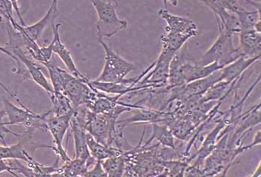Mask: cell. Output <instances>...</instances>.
I'll use <instances>...</instances> for the list:
<instances>
[{
	"instance_id": "9",
	"label": "cell",
	"mask_w": 261,
	"mask_h": 177,
	"mask_svg": "<svg viewBox=\"0 0 261 177\" xmlns=\"http://www.w3.org/2000/svg\"><path fill=\"white\" fill-rule=\"evenodd\" d=\"M159 15L166 21L167 25L165 27L166 33H179V34H186V33H195L198 34V27L193 20L185 17L175 15L170 13L165 9H160L159 11Z\"/></svg>"
},
{
	"instance_id": "21",
	"label": "cell",
	"mask_w": 261,
	"mask_h": 177,
	"mask_svg": "<svg viewBox=\"0 0 261 177\" xmlns=\"http://www.w3.org/2000/svg\"><path fill=\"white\" fill-rule=\"evenodd\" d=\"M188 166L187 160L180 158L167 160L164 162L165 169L160 176H184Z\"/></svg>"
},
{
	"instance_id": "24",
	"label": "cell",
	"mask_w": 261,
	"mask_h": 177,
	"mask_svg": "<svg viewBox=\"0 0 261 177\" xmlns=\"http://www.w3.org/2000/svg\"><path fill=\"white\" fill-rule=\"evenodd\" d=\"M261 164L260 162L259 163V166L257 167V169H256L255 171L254 172V173H253L252 175H251V176L253 177H258L260 176V170H261Z\"/></svg>"
},
{
	"instance_id": "16",
	"label": "cell",
	"mask_w": 261,
	"mask_h": 177,
	"mask_svg": "<svg viewBox=\"0 0 261 177\" xmlns=\"http://www.w3.org/2000/svg\"><path fill=\"white\" fill-rule=\"evenodd\" d=\"M152 127V134L151 138L144 144L145 146L150 145L154 140L157 141L159 143L167 148L176 150L175 145L174 136L170 131V128L165 123H151Z\"/></svg>"
},
{
	"instance_id": "1",
	"label": "cell",
	"mask_w": 261,
	"mask_h": 177,
	"mask_svg": "<svg viewBox=\"0 0 261 177\" xmlns=\"http://www.w3.org/2000/svg\"><path fill=\"white\" fill-rule=\"evenodd\" d=\"M118 118L108 114H97L87 109L84 120V128L87 133L102 145L122 149L126 139L119 134L116 125Z\"/></svg>"
},
{
	"instance_id": "13",
	"label": "cell",
	"mask_w": 261,
	"mask_h": 177,
	"mask_svg": "<svg viewBox=\"0 0 261 177\" xmlns=\"http://www.w3.org/2000/svg\"><path fill=\"white\" fill-rule=\"evenodd\" d=\"M239 45L237 47L241 55L254 58L260 56V33L255 30L242 31L239 33Z\"/></svg>"
},
{
	"instance_id": "2",
	"label": "cell",
	"mask_w": 261,
	"mask_h": 177,
	"mask_svg": "<svg viewBox=\"0 0 261 177\" xmlns=\"http://www.w3.org/2000/svg\"><path fill=\"white\" fill-rule=\"evenodd\" d=\"M2 87L10 94L11 96L18 102L21 108L17 107L15 105L6 98H3V106L4 109L2 112L4 115H6L9 119V121H1L2 123L6 126H12V125H23L26 129V132L32 135L34 131H40L42 133L47 132L48 127L46 124V118L51 114V110L44 113V114H38L24 106L20 101L19 98L15 94L10 92L6 88L3 83H1Z\"/></svg>"
},
{
	"instance_id": "3",
	"label": "cell",
	"mask_w": 261,
	"mask_h": 177,
	"mask_svg": "<svg viewBox=\"0 0 261 177\" xmlns=\"http://www.w3.org/2000/svg\"><path fill=\"white\" fill-rule=\"evenodd\" d=\"M90 2L98 15L96 28L98 38H110L127 28V21L119 18L117 14L118 1L91 0Z\"/></svg>"
},
{
	"instance_id": "6",
	"label": "cell",
	"mask_w": 261,
	"mask_h": 177,
	"mask_svg": "<svg viewBox=\"0 0 261 177\" xmlns=\"http://www.w3.org/2000/svg\"><path fill=\"white\" fill-rule=\"evenodd\" d=\"M71 117V116H53L51 118H46L48 131L53 136L56 145V146H50L49 148H51L64 162L71 159L63 146L64 137L70 128Z\"/></svg>"
},
{
	"instance_id": "20",
	"label": "cell",
	"mask_w": 261,
	"mask_h": 177,
	"mask_svg": "<svg viewBox=\"0 0 261 177\" xmlns=\"http://www.w3.org/2000/svg\"><path fill=\"white\" fill-rule=\"evenodd\" d=\"M105 171L109 177L123 176L126 170V161L123 154L110 157L101 161Z\"/></svg>"
},
{
	"instance_id": "14",
	"label": "cell",
	"mask_w": 261,
	"mask_h": 177,
	"mask_svg": "<svg viewBox=\"0 0 261 177\" xmlns=\"http://www.w3.org/2000/svg\"><path fill=\"white\" fill-rule=\"evenodd\" d=\"M97 162V160L92 156L89 160L74 158L65 161L60 167L59 172L55 176L75 177L84 176Z\"/></svg>"
},
{
	"instance_id": "12",
	"label": "cell",
	"mask_w": 261,
	"mask_h": 177,
	"mask_svg": "<svg viewBox=\"0 0 261 177\" xmlns=\"http://www.w3.org/2000/svg\"><path fill=\"white\" fill-rule=\"evenodd\" d=\"M70 129L73 135L75 158L84 160H89L91 158L92 155L90 154L87 143V139H86L87 131L74 114H73L71 117Z\"/></svg>"
},
{
	"instance_id": "18",
	"label": "cell",
	"mask_w": 261,
	"mask_h": 177,
	"mask_svg": "<svg viewBox=\"0 0 261 177\" xmlns=\"http://www.w3.org/2000/svg\"><path fill=\"white\" fill-rule=\"evenodd\" d=\"M195 33H167L162 37V49L167 50L173 53H177L187 41L192 37L197 36Z\"/></svg>"
},
{
	"instance_id": "7",
	"label": "cell",
	"mask_w": 261,
	"mask_h": 177,
	"mask_svg": "<svg viewBox=\"0 0 261 177\" xmlns=\"http://www.w3.org/2000/svg\"><path fill=\"white\" fill-rule=\"evenodd\" d=\"M58 15H59L58 1L57 0H54L50 5L46 15L43 16L42 19L37 21V23H34V24L26 27L21 26L20 23L15 22L12 16L8 17V18H6L5 19L9 21V22L12 23V26L15 29L22 33L28 39L37 43L39 39L41 37L43 31L46 29V27L48 26V23H53V21H55L56 18H57Z\"/></svg>"
},
{
	"instance_id": "8",
	"label": "cell",
	"mask_w": 261,
	"mask_h": 177,
	"mask_svg": "<svg viewBox=\"0 0 261 177\" xmlns=\"http://www.w3.org/2000/svg\"><path fill=\"white\" fill-rule=\"evenodd\" d=\"M201 2L214 12L219 29L229 31L233 34H239L241 32L240 22L237 15L225 9L220 3V0H204Z\"/></svg>"
},
{
	"instance_id": "17",
	"label": "cell",
	"mask_w": 261,
	"mask_h": 177,
	"mask_svg": "<svg viewBox=\"0 0 261 177\" xmlns=\"http://www.w3.org/2000/svg\"><path fill=\"white\" fill-rule=\"evenodd\" d=\"M48 95L53 106L51 111L53 116H56V117L71 116V117L73 115L75 109L69 98L65 94L53 91Z\"/></svg>"
},
{
	"instance_id": "15",
	"label": "cell",
	"mask_w": 261,
	"mask_h": 177,
	"mask_svg": "<svg viewBox=\"0 0 261 177\" xmlns=\"http://www.w3.org/2000/svg\"><path fill=\"white\" fill-rule=\"evenodd\" d=\"M86 139H87V143L90 154L97 161H103L110 157L123 154V150L120 149L116 147L106 146V145H102L98 141L95 140V138L89 133H86Z\"/></svg>"
},
{
	"instance_id": "4",
	"label": "cell",
	"mask_w": 261,
	"mask_h": 177,
	"mask_svg": "<svg viewBox=\"0 0 261 177\" xmlns=\"http://www.w3.org/2000/svg\"><path fill=\"white\" fill-rule=\"evenodd\" d=\"M219 33L220 34L216 41L203 55L201 61L198 62L200 66H207L217 63L226 67L235 62L241 56H243L238 48H235L233 34L220 29H219Z\"/></svg>"
},
{
	"instance_id": "19",
	"label": "cell",
	"mask_w": 261,
	"mask_h": 177,
	"mask_svg": "<svg viewBox=\"0 0 261 177\" xmlns=\"http://www.w3.org/2000/svg\"><path fill=\"white\" fill-rule=\"evenodd\" d=\"M18 159H1L0 161V173L8 172L14 176H18L17 173L26 177L37 176L36 172L29 166H25Z\"/></svg>"
},
{
	"instance_id": "5",
	"label": "cell",
	"mask_w": 261,
	"mask_h": 177,
	"mask_svg": "<svg viewBox=\"0 0 261 177\" xmlns=\"http://www.w3.org/2000/svg\"><path fill=\"white\" fill-rule=\"evenodd\" d=\"M98 42L106 53V62L101 75L95 81L102 83L123 82L126 77L136 68L135 65L120 57L103 39L98 38Z\"/></svg>"
},
{
	"instance_id": "23",
	"label": "cell",
	"mask_w": 261,
	"mask_h": 177,
	"mask_svg": "<svg viewBox=\"0 0 261 177\" xmlns=\"http://www.w3.org/2000/svg\"><path fill=\"white\" fill-rule=\"evenodd\" d=\"M258 145H260V131H257V133H256L254 140H253L252 143L251 144L252 148Z\"/></svg>"
},
{
	"instance_id": "22",
	"label": "cell",
	"mask_w": 261,
	"mask_h": 177,
	"mask_svg": "<svg viewBox=\"0 0 261 177\" xmlns=\"http://www.w3.org/2000/svg\"><path fill=\"white\" fill-rule=\"evenodd\" d=\"M107 173L105 171L101 161H97L94 166L88 170L84 175V177H106Z\"/></svg>"
},
{
	"instance_id": "10",
	"label": "cell",
	"mask_w": 261,
	"mask_h": 177,
	"mask_svg": "<svg viewBox=\"0 0 261 177\" xmlns=\"http://www.w3.org/2000/svg\"><path fill=\"white\" fill-rule=\"evenodd\" d=\"M55 21L51 23L53 25V40L54 45H53V53L58 55L60 58L61 60L65 64V66L68 68V72L71 73L73 76L79 78H86L87 77L84 76L76 66V64L73 62L71 54V52L66 48L65 45L62 43L60 38V34H59V28H60L61 23H55Z\"/></svg>"
},
{
	"instance_id": "11",
	"label": "cell",
	"mask_w": 261,
	"mask_h": 177,
	"mask_svg": "<svg viewBox=\"0 0 261 177\" xmlns=\"http://www.w3.org/2000/svg\"><path fill=\"white\" fill-rule=\"evenodd\" d=\"M260 56L254 58H248L241 56L232 63L226 65L220 70V78L219 82L231 84L235 80L240 78L244 73L246 72L254 62L260 60Z\"/></svg>"
}]
</instances>
